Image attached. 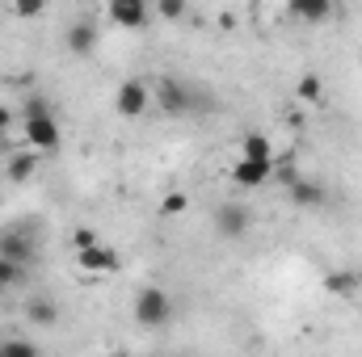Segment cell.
<instances>
[{"label":"cell","mask_w":362,"mask_h":357,"mask_svg":"<svg viewBox=\"0 0 362 357\" xmlns=\"http://www.w3.org/2000/svg\"><path fill=\"white\" fill-rule=\"evenodd\" d=\"M8 126H13V109H8V105H0V135H4Z\"/></svg>","instance_id":"cell-24"},{"label":"cell","mask_w":362,"mask_h":357,"mask_svg":"<svg viewBox=\"0 0 362 357\" xmlns=\"http://www.w3.org/2000/svg\"><path fill=\"white\" fill-rule=\"evenodd\" d=\"M169 315H173V298L160 286H144L135 294V324L139 328H165Z\"/></svg>","instance_id":"cell-1"},{"label":"cell","mask_w":362,"mask_h":357,"mask_svg":"<svg viewBox=\"0 0 362 357\" xmlns=\"http://www.w3.org/2000/svg\"><path fill=\"white\" fill-rule=\"evenodd\" d=\"M110 21L122 25V30H139L148 21V4L144 0H114L110 4Z\"/></svg>","instance_id":"cell-8"},{"label":"cell","mask_w":362,"mask_h":357,"mask_svg":"<svg viewBox=\"0 0 362 357\" xmlns=\"http://www.w3.org/2000/svg\"><path fill=\"white\" fill-rule=\"evenodd\" d=\"M72 244H76V253H85V248H97L101 240H97V231H93V227H81V231L72 236Z\"/></svg>","instance_id":"cell-21"},{"label":"cell","mask_w":362,"mask_h":357,"mask_svg":"<svg viewBox=\"0 0 362 357\" xmlns=\"http://www.w3.org/2000/svg\"><path fill=\"white\" fill-rule=\"evenodd\" d=\"M329 286H333V290H354V277H346V273H337V277H329Z\"/></svg>","instance_id":"cell-23"},{"label":"cell","mask_w":362,"mask_h":357,"mask_svg":"<svg viewBox=\"0 0 362 357\" xmlns=\"http://www.w3.org/2000/svg\"><path fill=\"white\" fill-rule=\"evenodd\" d=\"M249 227H253V214H249L240 202H223V206L215 210V231H219L223 240H240Z\"/></svg>","instance_id":"cell-3"},{"label":"cell","mask_w":362,"mask_h":357,"mask_svg":"<svg viewBox=\"0 0 362 357\" xmlns=\"http://www.w3.org/2000/svg\"><path fill=\"white\" fill-rule=\"evenodd\" d=\"M93 47H97V25H93V21H76V25L68 30V51H72V55H89Z\"/></svg>","instance_id":"cell-12"},{"label":"cell","mask_w":362,"mask_h":357,"mask_svg":"<svg viewBox=\"0 0 362 357\" xmlns=\"http://www.w3.org/2000/svg\"><path fill=\"white\" fill-rule=\"evenodd\" d=\"M0 257L13 261L17 269H25L30 261H34V240H30L25 231H13V227H8V231L0 236Z\"/></svg>","instance_id":"cell-5"},{"label":"cell","mask_w":362,"mask_h":357,"mask_svg":"<svg viewBox=\"0 0 362 357\" xmlns=\"http://www.w3.org/2000/svg\"><path fill=\"white\" fill-rule=\"evenodd\" d=\"M0 357H38V349L30 345V341H0Z\"/></svg>","instance_id":"cell-17"},{"label":"cell","mask_w":362,"mask_h":357,"mask_svg":"<svg viewBox=\"0 0 362 357\" xmlns=\"http://www.w3.org/2000/svg\"><path fill=\"white\" fill-rule=\"evenodd\" d=\"M270 177H274V160H236V169H232V181L245 185V189H257Z\"/></svg>","instance_id":"cell-7"},{"label":"cell","mask_w":362,"mask_h":357,"mask_svg":"<svg viewBox=\"0 0 362 357\" xmlns=\"http://www.w3.org/2000/svg\"><path fill=\"white\" fill-rule=\"evenodd\" d=\"M34 169H38V152H21L8 160V181H30Z\"/></svg>","instance_id":"cell-15"},{"label":"cell","mask_w":362,"mask_h":357,"mask_svg":"<svg viewBox=\"0 0 362 357\" xmlns=\"http://www.w3.org/2000/svg\"><path fill=\"white\" fill-rule=\"evenodd\" d=\"M320 97H325V80H320L316 72H308V76L299 80V101H303V105H316Z\"/></svg>","instance_id":"cell-16"},{"label":"cell","mask_w":362,"mask_h":357,"mask_svg":"<svg viewBox=\"0 0 362 357\" xmlns=\"http://www.w3.org/2000/svg\"><path fill=\"white\" fill-rule=\"evenodd\" d=\"M240 160H274L270 139H266L262 131H249V135L240 139Z\"/></svg>","instance_id":"cell-14"},{"label":"cell","mask_w":362,"mask_h":357,"mask_svg":"<svg viewBox=\"0 0 362 357\" xmlns=\"http://www.w3.org/2000/svg\"><path fill=\"white\" fill-rule=\"evenodd\" d=\"M17 282H21V269L0 257V290H8V286H17Z\"/></svg>","instance_id":"cell-19"},{"label":"cell","mask_w":362,"mask_h":357,"mask_svg":"<svg viewBox=\"0 0 362 357\" xmlns=\"http://www.w3.org/2000/svg\"><path fill=\"white\" fill-rule=\"evenodd\" d=\"M156 13H160V17H169V21H181V17H185V4H181V0H160V4H156Z\"/></svg>","instance_id":"cell-20"},{"label":"cell","mask_w":362,"mask_h":357,"mask_svg":"<svg viewBox=\"0 0 362 357\" xmlns=\"http://www.w3.org/2000/svg\"><path fill=\"white\" fill-rule=\"evenodd\" d=\"M81 257V269H89V273H114V269L122 265V257L114 253V248H85V253H76Z\"/></svg>","instance_id":"cell-9"},{"label":"cell","mask_w":362,"mask_h":357,"mask_svg":"<svg viewBox=\"0 0 362 357\" xmlns=\"http://www.w3.org/2000/svg\"><path fill=\"white\" fill-rule=\"evenodd\" d=\"M25 143L34 147V152H55L59 147V122L51 118V114H42V118H25Z\"/></svg>","instance_id":"cell-4"},{"label":"cell","mask_w":362,"mask_h":357,"mask_svg":"<svg viewBox=\"0 0 362 357\" xmlns=\"http://www.w3.org/2000/svg\"><path fill=\"white\" fill-rule=\"evenodd\" d=\"M25 315H30L34 328H55V324H59V307H55V298H30Z\"/></svg>","instance_id":"cell-11"},{"label":"cell","mask_w":362,"mask_h":357,"mask_svg":"<svg viewBox=\"0 0 362 357\" xmlns=\"http://www.w3.org/2000/svg\"><path fill=\"white\" fill-rule=\"evenodd\" d=\"M286 198H291V202H295L299 210H316V206L325 202V189H320L316 181H303V177H299V181H291Z\"/></svg>","instance_id":"cell-10"},{"label":"cell","mask_w":362,"mask_h":357,"mask_svg":"<svg viewBox=\"0 0 362 357\" xmlns=\"http://www.w3.org/2000/svg\"><path fill=\"white\" fill-rule=\"evenodd\" d=\"M152 101H156L165 114H185V109H189V89L177 85V80H160V85L152 89Z\"/></svg>","instance_id":"cell-6"},{"label":"cell","mask_w":362,"mask_h":357,"mask_svg":"<svg viewBox=\"0 0 362 357\" xmlns=\"http://www.w3.org/2000/svg\"><path fill=\"white\" fill-rule=\"evenodd\" d=\"M185 206H189V198H185L181 189L165 193V202H160V210H165V214H185Z\"/></svg>","instance_id":"cell-18"},{"label":"cell","mask_w":362,"mask_h":357,"mask_svg":"<svg viewBox=\"0 0 362 357\" xmlns=\"http://www.w3.org/2000/svg\"><path fill=\"white\" fill-rule=\"evenodd\" d=\"M148 105H152V89L144 80H122L114 92V109L122 118H139V114H148Z\"/></svg>","instance_id":"cell-2"},{"label":"cell","mask_w":362,"mask_h":357,"mask_svg":"<svg viewBox=\"0 0 362 357\" xmlns=\"http://www.w3.org/2000/svg\"><path fill=\"white\" fill-rule=\"evenodd\" d=\"M13 13H17V17H38L42 4H38V0H21V4H13Z\"/></svg>","instance_id":"cell-22"},{"label":"cell","mask_w":362,"mask_h":357,"mask_svg":"<svg viewBox=\"0 0 362 357\" xmlns=\"http://www.w3.org/2000/svg\"><path fill=\"white\" fill-rule=\"evenodd\" d=\"M291 13L299 17V21H329L333 17V4L329 0H291Z\"/></svg>","instance_id":"cell-13"}]
</instances>
